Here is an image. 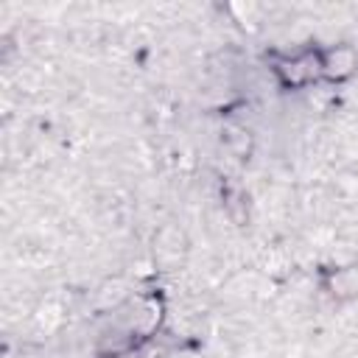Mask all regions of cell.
I'll use <instances>...</instances> for the list:
<instances>
[{
  "label": "cell",
  "instance_id": "cell-4",
  "mask_svg": "<svg viewBox=\"0 0 358 358\" xmlns=\"http://www.w3.org/2000/svg\"><path fill=\"white\" fill-rule=\"evenodd\" d=\"M327 291L336 299H355L358 296V266H341L327 274Z\"/></svg>",
  "mask_w": 358,
  "mask_h": 358
},
{
  "label": "cell",
  "instance_id": "cell-3",
  "mask_svg": "<svg viewBox=\"0 0 358 358\" xmlns=\"http://www.w3.org/2000/svg\"><path fill=\"white\" fill-rule=\"evenodd\" d=\"M162 319V302L157 296H145L137 302L134 313H131V322H129V333L131 336H151L157 330Z\"/></svg>",
  "mask_w": 358,
  "mask_h": 358
},
{
  "label": "cell",
  "instance_id": "cell-6",
  "mask_svg": "<svg viewBox=\"0 0 358 358\" xmlns=\"http://www.w3.org/2000/svg\"><path fill=\"white\" fill-rule=\"evenodd\" d=\"M224 143L235 157H246L252 151V134L243 126H227L224 131Z\"/></svg>",
  "mask_w": 358,
  "mask_h": 358
},
{
  "label": "cell",
  "instance_id": "cell-2",
  "mask_svg": "<svg viewBox=\"0 0 358 358\" xmlns=\"http://www.w3.org/2000/svg\"><path fill=\"white\" fill-rule=\"evenodd\" d=\"M358 70V53L350 45H333L322 53V76L330 81H347Z\"/></svg>",
  "mask_w": 358,
  "mask_h": 358
},
{
  "label": "cell",
  "instance_id": "cell-5",
  "mask_svg": "<svg viewBox=\"0 0 358 358\" xmlns=\"http://www.w3.org/2000/svg\"><path fill=\"white\" fill-rule=\"evenodd\" d=\"M185 252V235L176 227H162L157 235V255L159 257H179Z\"/></svg>",
  "mask_w": 358,
  "mask_h": 358
},
{
  "label": "cell",
  "instance_id": "cell-1",
  "mask_svg": "<svg viewBox=\"0 0 358 358\" xmlns=\"http://www.w3.org/2000/svg\"><path fill=\"white\" fill-rule=\"evenodd\" d=\"M274 73L285 87H305L322 73V53L316 50H302L294 56H285L274 62Z\"/></svg>",
  "mask_w": 358,
  "mask_h": 358
}]
</instances>
